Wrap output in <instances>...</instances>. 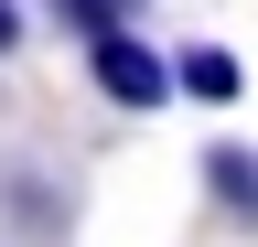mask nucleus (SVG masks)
Segmentation results:
<instances>
[{"instance_id": "1", "label": "nucleus", "mask_w": 258, "mask_h": 247, "mask_svg": "<svg viewBox=\"0 0 258 247\" xmlns=\"http://www.w3.org/2000/svg\"><path fill=\"white\" fill-rule=\"evenodd\" d=\"M86 86H97L108 108H129V118H151V108H172V97H183L172 54H161L140 22H118V33H97V43H86Z\"/></svg>"}, {"instance_id": "2", "label": "nucleus", "mask_w": 258, "mask_h": 247, "mask_svg": "<svg viewBox=\"0 0 258 247\" xmlns=\"http://www.w3.org/2000/svg\"><path fill=\"white\" fill-rule=\"evenodd\" d=\"M194 172H205V204L226 215V226L258 236V150H247V140H205V161H194Z\"/></svg>"}, {"instance_id": "3", "label": "nucleus", "mask_w": 258, "mask_h": 247, "mask_svg": "<svg viewBox=\"0 0 258 247\" xmlns=\"http://www.w3.org/2000/svg\"><path fill=\"white\" fill-rule=\"evenodd\" d=\"M172 75H183V97H194V108H237V97H247V65H237L226 43H183V54H172Z\"/></svg>"}, {"instance_id": "4", "label": "nucleus", "mask_w": 258, "mask_h": 247, "mask_svg": "<svg viewBox=\"0 0 258 247\" xmlns=\"http://www.w3.org/2000/svg\"><path fill=\"white\" fill-rule=\"evenodd\" d=\"M0 215H11L32 247H54V236H64V194H54L43 172H0Z\"/></svg>"}, {"instance_id": "5", "label": "nucleus", "mask_w": 258, "mask_h": 247, "mask_svg": "<svg viewBox=\"0 0 258 247\" xmlns=\"http://www.w3.org/2000/svg\"><path fill=\"white\" fill-rule=\"evenodd\" d=\"M22 33H32V22H22V0H0V65L22 54Z\"/></svg>"}, {"instance_id": "6", "label": "nucleus", "mask_w": 258, "mask_h": 247, "mask_svg": "<svg viewBox=\"0 0 258 247\" xmlns=\"http://www.w3.org/2000/svg\"><path fill=\"white\" fill-rule=\"evenodd\" d=\"M108 11H118V22H129V11H140V0H108Z\"/></svg>"}]
</instances>
